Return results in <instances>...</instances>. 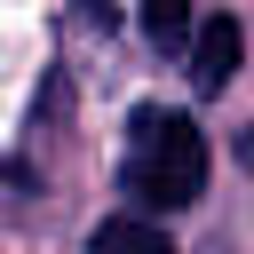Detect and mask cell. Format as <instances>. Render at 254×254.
Here are the masks:
<instances>
[{"mask_svg": "<svg viewBox=\"0 0 254 254\" xmlns=\"http://www.w3.org/2000/svg\"><path fill=\"white\" fill-rule=\"evenodd\" d=\"M127 190L143 206H190L206 190V135L190 111L143 103L127 119Z\"/></svg>", "mask_w": 254, "mask_h": 254, "instance_id": "cell-1", "label": "cell"}, {"mask_svg": "<svg viewBox=\"0 0 254 254\" xmlns=\"http://www.w3.org/2000/svg\"><path fill=\"white\" fill-rule=\"evenodd\" d=\"M143 32H151V40H183V32H190V8H175V0H151V8H143Z\"/></svg>", "mask_w": 254, "mask_h": 254, "instance_id": "cell-4", "label": "cell"}, {"mask_svg": "<svg viewBox=\"0 0 254 254\" xmlns=\"http://www.w3.org/2000/svg\"><path fill=\"white\" fill-rule=\"evenodd\" d=\"M230 71H238V16H206L198 48H190V87L214 95V87H230Z\"/></svg>", "mask_w": 254, "mask_h": 254, "instance_id": "cell-2", "label": "cell"}, {"mask_svg": "<svg viewBox=\"0 0 254 254\" xmlns=\"http://www.w3.org/2000/svg\"><path fill=\"white\" fill-rule=\"evenodd\" d=\"M87 254H175V246H167L151 222H135V214H111V222H95Z\"/></svg>", "mask_w": 254, "mask_h": 254, "instance_id": "cell-3", "label": "cell"}]
</instances>
